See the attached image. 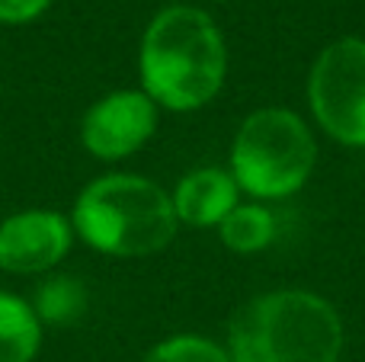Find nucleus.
Instances as JSON below:
<instances>
[{"label": "nucleus", "instance_id": "1", "mask_svg": "<svg viewBox=\"0 0 365 362\" xmlns=\"http://www.w3.org/2000/svg\"><path fill=\"white\" fill-rule=\"evenodd\" d=\"M138 74L158 109L192 113L208 106L227 77L225 36L199 6H167L141 36Z\"/></svg>", "mask_w": 365, "mask_h": 362}, {"label": "nucleus", "instance_id": "2", "mask_svg": "<svg viewBox=\"0 0 365 362\" xmlns=\"http://www.w3.org/2000/svg\"><path fill=\"white\" fill-rule=\"evenodd\" d=\"M343 318L304 289H276L250 299L227 327L231 362H340Z\"/></svg>", "mask_w": 365, "mask_h": 362}, {"label": "nucleus", "instance_id": "3", "mask_svg": "<svg viewBox=\"0 0 365 362\" xmlns=\"http://www.w3.org/2000/svg\"><path fill=\"white\" fill-rule=\"evenodd\" d=\"M71 228L109 257H151L177 237L170 192L138 173H109L77 196Z\"/></svg>", "mask_w": 365, "mask_h": 362}, {"label": "nucleus", "instance_id": "4", "mask_svg": "<svg viewBox=\"0 0 365 362\" xmlns=\"http://www.w3.org/2000/svg\"><path fill=\"white\" fill-rule=\"evenodd\" d=\"M317 141L308 122L282 106H266L240 122L231 145V177L253 199H285L311 180Z\"/></svg>", "mask_w": 365, "mask_h": 362}, {"label": "nucleus", "instance_id": "5", "mask_svg": "<svg viewBox=\"0 0 365 362\" xmlns=\"http://www.w3.org/2000/svg\"><path fill=\"white\" fill-rule=\"evenodd\" d=\"M308 106L334 141L365 148V38H336L317 55L308 74Z\"/></svg>", "mask_w": 365, "mask_h": 362}, {"label": "nucleus", "instance_id": "6", "mask_svg": "<svg viewBox=\"0 0 365 362\" xmlns=\"http://www.w3.org/2000/svg\"><path fill=\"white\" fill-rule=\"evenodd\" d=\"M158 128V103L145 90H115L96 100L81 122V141L93 157L122 160L141 151Z\"/></svg>", "mask_w": 365, "mask_h": 362}, {"label": "nucleus", "instance_id": "7", "mask_svg": "<svg viewBox=\"0 0 365 362\" xmlns=\"http://www.w3.org/2000/svg\"><path fill=\"white\" fill-rule=\"evenodd\" d=\"M71 241H74V228L58 212H16L0 224V269L19 276L45 273L68 257Z\"/></svg>", "mask_w": 365, "mask_h": 362}, {"label": "nucleus", "instance_id": "8", "mask_svg": "<svg viewBox=\"0 0 365 362\" xmlns=\"http://www.w3.org/2000/svg\"><path fill=\"white\" fill-rule=\"evenodd\" d=\"M170 199L180 224L218 228L240 205V190L234 183L231 170H225V167H199V170L186 173L180 180Z\"/></svg>", "mask_w": 365, "mask_h": 362}, {"label": "nucleus", "instance_id": "9", "mask_svg": "<svg viewBox=\"0 0 365 362\" xmlns=\"http://www.w3.org/2000/svg\"><path fill=\"white\" fill-rule=\"evenodd\" d=\"M42 343L38 314L23 299L0 292V362H32Z\"/></svg>", "mask_w": 365, "mask_h": 362}, {"label": "nucleus", "instance_id": "10", "mask_svg": "<svg viewBox=\"0 0 365 362\" xmlns=\"http://www.w3.org/2000/svg\"><path fill=\"white\" fill-rule=\"evenodd\" d=\"M218 234L231 254H259L276 237V218L266 205H237L218 224Z\"/></svg>", "mask_w": 365, "mask_h": 362}, {"label": "nucleus", "instance_id": "11", "mask_svg": "<svg viewBox=\"0 0 365 362\" xmlns=\"http://www.w3.org/2000/svg\"><path fill=\"white\" fill-rule=\"evenodd\" d=\"M141 362H231V356L215 340L195 337V333H180V337L158 343Z\"/></svg>", "mask_w": 365, "mask_h": 362}, {"label": "nucleus", "instance_id": "12", "mask_svg": "<svg viewBox=\"0 0 365 362\" xmlns=\"http://www.w3.org/2000/svg\"><path fill=\"white\" fill-rule=\"evenodd\" d=\"M83 308V292L71 279H51L38 292V311L48 321H71Z\"/></svg>", "mask_w": 365, "mask_h": 362}, {"label": "nucleus", "instance_id": "13", "mask_svg": "<svg viewBox=\"0 0 365 362\" xmlns=\"http://www.w3.org/2000/svg\"><path fill=\"white\" fill-rule=\"evenodd\" d=\"M51 0H0V23L6 26H23L38 19L48 10Z\"/></svg>", "mask_w": 365, "mask_h": 362}]
</instances>
